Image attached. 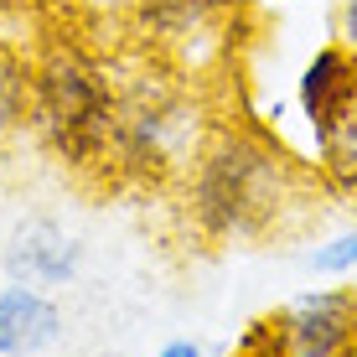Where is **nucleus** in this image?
<instances>
[{"instance_id": "nucleus-1", "label": "nucleus", "mask_w": 357, "mask_h": 357, "mask_svg": "<svg viewBox=\"0 0 357 357\" xmlns=\"http://www.w3.org/2000/svg\"><path fill=\"white\" fill-rule=\"evenodd\" d=\"M321 202L331 197L311 161L259 119H213L181 171L187 223L213 249H254L301 233L321 218Z\"/></svg>"}, {"instance_id": "nucleus-2", "label": "nucleus", "mask_w": 357, "mask_h": 357, "mask_svg": "<svg viewBox=\"0 0 357 357\" xmlns=\"http://www.w3.org/2000/svg\"><path fill=\"white\" fill-rule=\"evenodd\" d=\"M114 119H119L114 68L93 47H83L78 36H47L31 57V114H26V125L36 130V140L68 171L109 176Z\"/></svg>"}, {"instance_id": "nucleus-3", "label": "nucleus", "mask_w": 357, "mask_h": 357, "mask_svg": "<svg viewBox=\"0 0 357 357\" xmlns=\"http://www.w3.org/2000/svg\"><path fill=\"white\" fill-rule=\"evenodd\" d=\"M119 83V119H114V161L109 176H130L145 187L181 176L207 125H197V104L171 73L140 68Z\"/></svg>"}, {"instance_id": "nucleus-4", "label": "nucleus", "mask_w": 357, "mask_h": 357, "mask_svg": "<svg viewBox=\"0 0 357 357\" xmlns=\"http://www.w3.org/2000/svg\"><path fill=\"white\" fill-rule=\"evenodd\" d=\"M285 357H357V285L321 280L264 316Z\"/></svg>"}, {"instance_id": "nucleus-5", "label": "nucleus", "mask_w": 357, "mask_h": 357, "mask_svg": "<svg viewBox=\"0 0 357 357\" xmlns=\"http://www.w3.org/2000/svg\"><path fill=\"white\" fill-rule=\"evenodd\" d=\"M0 269L16 285H36V290H68L83 269V243L57 223V218H26L10 228L6 249H0Z\"/></svg>"}, {"instance_id": "nucleus-6", "label": "nucleus", "mask_w": 357, "mask_h": 357, "mask_svg": "<svg viewBox=\"0 0 357 357\" xmlns=\"http://www.w3.org/2000/svg\"><path fill=\"white\" fill-rule=\"evenodd\" d=\"M68 316L52 290L36 285H0V357H42L63 342Z\"/></svg>"}, {"instance_id": "nucleus-7", "label": "nucleus", "mask_w": 357, "mask_h": 357, "mask_svg": "<svg viewBox=\"0 0 357 357\" xmlns=\"http://www.w3.org/2000/svg\"><path fill=\"white\" fill-rule=\"evenodd\" d=\"M352 83H357V57L337 42V36H331V42H321V47H311V57L301 63V73H295V89H290L295 119L305 125V135H316L331 114H337L342 98L352 93Z\"/></svg>"}, {"instance_id": "nucleus-8", "label": "nucleus", "mask_w": 357, "mask_h": 357, "mask_svg": "<svg viewBox=\"0 0 357 357\" xmlns=\"http://www.w3.org/2000/svg\"><path fill=\"white\" fill-rule=\"evenodd\" d=\"M305 161H311L316 181H321V192L331 202H342V207L357 213V83H352V93L342 98L337 114L311 135V155H305Z\"/></svg>"}, {"instance_id": "nucleus-9", "label": "nucleus", "mask_w": 357, "mask_h": 357, "mask_svg": "<svg viewBox=\"0 0 357 357\" xmlns=\"http://www.w3.org/2000/svg\"><path fill=\"white\" fill-rule=\"evenodd\" d=\"M31 114V57L0 42V145L10 140Z\"/></svg>"}, {"instance_id": "nucleus-10", "label": "nucleus", "mask_w": 357, "mask_h": 357, "mask_svg": "<svg viewBox=\"0 0 357 357\" xmlns=\"http://www.w3.org/2000/svg\"><path fill=\"white\" fill-rule=\"evenodd\" d=\"M305 269L316 280H357V218L316 233V243L305 249Z\"/></svg>"}, {"instance_id": "nucleus-11", "label": "nucleus", "mask_w": 357, "mask_h": 357, "mask_svg": "<svg viewBox=\"0 0 357 357\" xmlns=\"http://www.w3.org/2000/svg\"><path fill=\"white\" fill-rule=\"evenodd\" d=\"M233 357H285V347L275 342V331H269V321H254L249 331L238 337V347H233Z\"/></svg>"}, {"instance_id": "nucleus-12", "label": "nucleus", "mask_w": 357, "mask_h": 357, "mask_svg": "<svg viewBox=\"0 0 357 357\" xmlns=\"http://www.w3.org/2000/svg\"><path fill=\"white\" fill-rule=\"evenodd\" d=\"M337 42L357 57V0H337Z\"/></svg>"}, {"instance_id": "nucleus-13", "label": "nucleus", "mask_w": 357, "mask_h": 357, "mask_svg": "<svg viewBox=\"0 0 357 357\" xmlns=\"http://www.w3.org/2000/svg\"><path fill=\"white\" fill-rule=\"evenodd\" d=\"M151 357H207V347H202L197 337H171L166 347H155Z\"/></svg>"}, {"instance_id": "nucleus-14", "label": "nucleus", "mask_w": 357, "mask_h": 357, "mask_svg": "<svg viewBox=\"0 0 357 357\" xmlns=\"http://www.w3.org/2000/svg\"><path fill=\"white\" fill-rule=\"evenodd\" d=\"M187 6L207 10V16H223V10H233V6H238V0H187Z\"/></svg>"}, {"instance_id": "nucleus-15", "label": "nucleus", "mask_w": 357, "mask_h": 357, "mask_svg": "<svg viewBox=\"0 0 357 357\" xmlns=\"http://www.w3.org/2000/svg\"><path fill=\"white\" fill-rule=\"evenodd\" d=\"M207 357H213V352H207Z\"/></svg>"}]
</instances>
